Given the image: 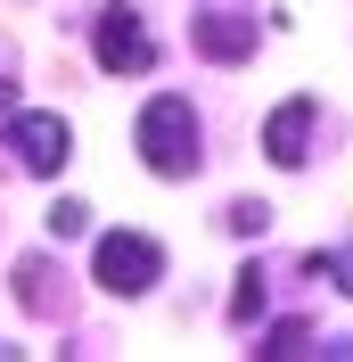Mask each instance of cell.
Segmentation results:
<instances>
[{
	"label": "cell",
	"instance_id": "cell-1",
	"mask_svg": "<svg viewBox=\"0 0 353 362\" xmlns=\"http://www.w3.org/2000/svg\"><path fill=\"white\" fill-rule=\"evenodd\" d=\"M132 140H140V165H148L156 181H189V173L205 165V148H198V107H189L181 90H156L148 107H140Z\"/></svg>",
	"mask_w": 353,
	"mask_h": 362
},
{
	"label": "cell",
	"instance_id": "cell-2",
	"mask_svg": "<svg viewBox=\"0 0 353 362\" xmlns=\"http://www.w3.org/2000/svg\"><path fill=\"white\" fill-rule=\"evenodd\" d=\"M90 280L107 296H148L164 280V247H156L148 230H99V247H90Z\"/></svg>",
	"mask_w": 353,
	"mask_h": 362
},
{
	"label": "cell",
	"instance_id": "cell-3",
	"mask_svg": "<svg viewBox=\"0 0 353 362\" xmlns=\"http://www.w3.org/2000/svg\"><path fill=\"white\" fill-rule=\"evenodd\" d=\"M90 49H99V74H148L156 66V42H148V25H140L132 0H107L90 17Z\"/></svg>",
	"mask_w": 353,
	"mask_h": 362
},
{
	"label": "cell",
	"instance_id": "cell-4",
	"mask_svg": "<svg viewBox=\"0 0 353 362\" xmlns=\"http://www.w3.org/2000/svg\"><path fill=\"white\" fill-rule=\"evenodd\" d=\"M8 148H17L25 173H58V165L74 157V124L49 115V107H17L8 115Z\"/></svg>",
	"mask_w": 353,
	"mask_h": 362
},
{
	"label": "cell",
	"instance_id": "cell-5",
	"mask_svg": "<svg viewBox=\"0 0 353 362\" xmlns=\"http://www.w3.org/2000/svg\"><path fill=\"white\" fill-rule=\"evenodd\" d=\"M312 115H321V107H312L304 90H296V99H280V107H271V124H263V157L280 165V173H296V165L312 157Z\"/></svg>",
	"mask_w": 353,
	"mask_h": 362
},
{
	"label": "cell",
	"instance_id": "cell-6",
	"mask_svg": "<svg viewBox=\"0 0 353 362\" xmlns=\"http://www.w3.org/2000/svg\"><path fill=\"white\" fill-rule=\"evenodd\" d=\"M189 42H198V58H214V66H246V58H255V17L205 8V17H189Z\"/></svg>",
	"mask_w": 353,
	"mask_h": 362
},
{
	"label": "cell",
	"instance_id": "cell-7",
	"mask_svg": "<svg viewBox=\"0 0 353 362\" xmlns=\"http://www.w3.org/2000/svg\"><path fill=\"white\" fill-rule=\"evenodd\" d=\"M49 280H58V272H49V255H25V264H17V305H25V313H49V305H58V288H49Z\"/></svg>",
	"mask_w": 353,
	"mask_h": 362
},
{
	"label": "cell",
	"instance_id": "cell-8",
	"mask_svg": "<svg viewBox=\"0 0 353 362\" xmlns=\"http://www.w3.org/2000/svg\"><path fill=\"white\" fill-rule=\"evenodd\" d=\"M255 313H263V272L246 264L239 288H230V329H255Z\"/></svg>",
	"mask_w": 353,
	"mask_h": 362
},
{
	"label": "cell",
	"instance_id": "cell-9",
	"mask_svg": "<svg viewBox=\"0 0 353 362\" xmlns=\"http://www.w3.org/2000/svg\"><path fill=\"white\" fill-rule=\"evenodd\" d=\"M42 223H49V239H83V230H90V206H83V198H58Z\"/></svg>",
	"mask_w": 353,
	"mask_h": 362
},
{
	"label": "cell",
	"instance_id": "cell-10",
	"mask_svg": "<svg viewBox=\"0 0 353 362\" xmlns=\"http://www.w3.org/2000/svg\"><path fill=\"white\" fill-rule=\"evenodd\" d=\"M304 346H312V329H304V321H280V329H271L255 354H263V362H287V354H304Z\"/></svg>",
	"mask_w": 353,
	"mask_h": 362
},
{
	"label": "cell",
	"instance_id": "cell-11",
	"mask_svg": "<svg viewBox=\"0 0 353 362\" xmlns=\"http://www.w3.org/2000/svg\"><path fill=\"white\" fill-rule=\"evenodd\" d=\"M222 223L239 230V239H263V223H271V206H263V198H239V206H230V214H222Z\"/></svg>",
	"mask_w": 353,
	"mask_h": 362
},
{
	"label": "cell",
	"instance_id": "cell-12",
	"mask_svg": "<svg viewBox=\"0 0 353 362\" xmlns=\"http://www.w3.org/2000/svg\"><path fill=\"white\" fill-rule=\"evenodd\" d=\"M312 280H345V288H353V247H329V255H312Z\"/></svg>",
	"mask_w": 353,
	"mask_h": 362
},
{
	"label": "cell",
	"instance_id": "cell-13",
	"mask_svg": "<svg viewBox=\"0 0 353 362\" xmlns=\"http://www.w3.org/2000/svg\"><path fill=\"white\" fill-rule=\"evenodd\" d=\"M8 115H17V90H8V83H0V124H8Z\"/></svg>",
	"mask_w": 353,
	"mask_h": 362
}]
</instances>
